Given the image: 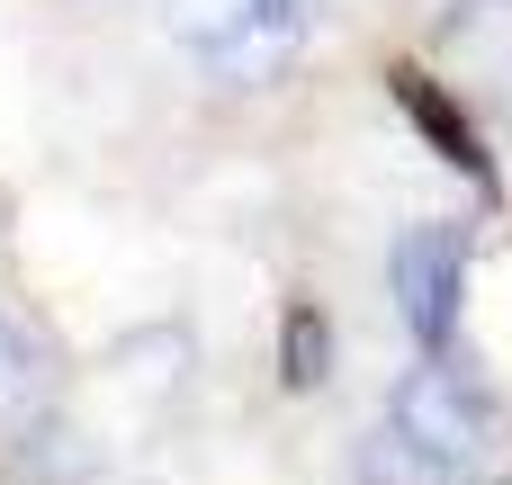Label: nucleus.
<instances>
[{
  "label": "nucleus",
  "mask_w": 512,
  "mask_h": 485,
  "mask_svg": "<svg viewBox=\"0 0 512 485\" xmlns=\"http://www.w3.org/2000/svg\"><path fill=\"white\" fill-rule=\"evenodd\" d=\"M504 468H512L504 405L450 351H423L396 378L387 423L360 450V485H495Z\"/></svg>",
  "instance_id": "obj_1"
},
{
  "label": "nucleus",
  "mask_w": 512,
  "mask_h": 485,
  "mask_svg": "<svg viewBox=\"0 0 512 485\" xmlns=\"http://www.w3.org/2000/svg\"><path fill=\"white\" fill-rule=\"evenodd\" d=\"M171 36L216 81H270L306 45V0H171Z\"/></svg>",
  "instance_id": "obj_2"
},
{
  "label": "nucleus",
  "mask_w": 512,
  "mask_h": 485,
  "mask_svg": "<svg viewBox=\"0 0 512 485\" xmlns=\"http://www.w3.org/2000/svg\"><path fill=\"white\" fill-rule=\"evenodd\" d=\"M387 288L396 315L423 351L459 342V297H468V225H405V243L387 252Z\"/></svg>",
  "instance_id": "obj_3"
},
{
  "label": "nucleus",
  "mask_w": 512,
  "mask_h": 485,
  "mask_svg": "<svg viewBox=\"0 0 512 485\" xmlns=\"http://www.w3.org/2000/svg\"><path fill=\"white\" fill-rule=\"evenodd\" d=\"M441 45L468 72V90L512 117V0H450L441 9Z\"/></svg>",
  "instance_id": "obj_4"
},
{
  "label": "nucleus",
  "mask_w": 512,
  "mask_h": 485,
  "mask_svg": "<svg viewBox=\"0 0 512 485\" xmlns=\"http://www.w3.org/2000/svg\"><path fill=\"white\" fill-rule=\"evenodd\" d=\"M387 90H396V108H405V117L423 126V144H432V153H441V162H450L459 180H477V189L495 180V162H486V144H477V126L459 117V99H450V90H441L432 72H414V63H396V72H387Z\"/></svg>",
  "instance_id": "obj_5"
},
{
  "label": "nucleus",
  "mask_w": 512,
  "mask_h": 485,
  "mask_svg": "<svg viewBox=\"0 0 512 485\" xmlns=\"http://www.w3.org/2000/svg\"><path fill=\"white\" fill-rule=\"evenodd\" d=\"M45 396H54V369H45V351H36V333L0 315V432H18V423H36V414H45Z\"/></svg>",
  "instance_id": "obj_6"
},
{
  "label": "nucleus",
  "mask_w": 512,
  "mask_h": 485,
  "mask_svg": "<svg viewBox=\"0 0 512 485\" xmlns=\"http://www.w3.org/2000/svg\"><path fill=\"white\" fill-rule=\"evenodd\" d=\"M324 369H333L324 315H315V306H288V324H279V378H288V387H315Z\"/></svg>",
  "instance_id": "obj_7"
}]
</instances>
